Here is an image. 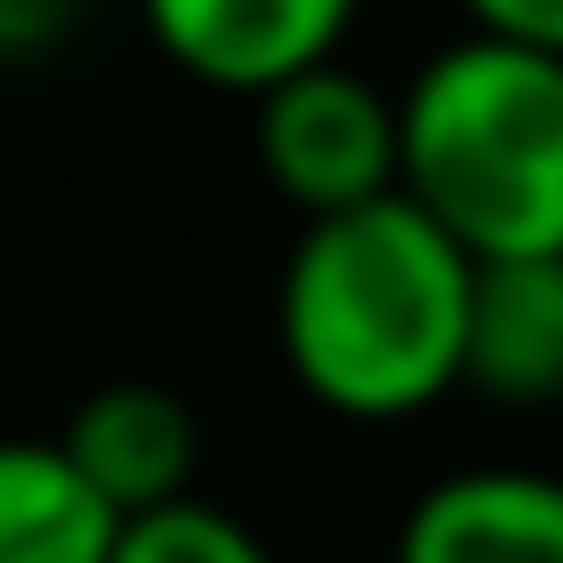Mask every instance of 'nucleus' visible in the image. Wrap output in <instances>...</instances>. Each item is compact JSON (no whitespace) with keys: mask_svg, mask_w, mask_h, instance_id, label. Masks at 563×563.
<instances>
[{"mask_svg":"<svg viewBox=\"0 0 563 563\" xmlns=\"http://www.w3.org/2000/svg\"><path fill=\"white\" fill-rule=\"evenodd\" d=\"M475 255L405 194L317 211L282 255L273 343L290 387L334 422H413L457 387Z\"/></svg>","mask_w":563,"mask_h":563,"instance_id":"obj_1","label":"nucleus"},{"mask_svg":"<svg viewBox=\"0 0 563 563\" xmlns=\"http://www.w3.org/2000/svg\"><path fill=\"white\" fill-rule=\"evenodd\" d=\"M396 194L475 264L563 255V53L466 26L396 88Z\"/></svg>","mask_w":563,"mask_h":563,"instance_id":"obj_2","label":"nucleus"},{"mask_svg":"<svg viewBox=\"0 0 563 563\" xmlns=\"http://www.w3.org/2000/svg\"><path fill=\"white\" fill-rule=\"evenodd\" d=\"M246 106H255V158L299 220L396 194V97L343 53L255 88Z\"/></svg>","mask_w":563,"mask_h":563,"instance_id":"obj_3","label":"nucleus"},{"mask_svg":"<svg viewBox=\"0 0 563 563\" xmlns=\"http://www.w3.org/2000/svg\"><path fill=\"white\" fill-rule=\"evenodd\" d=\"M141 35L202 88L255 97L325 53H343L361 0H132Z\"/></svg>","mask_w":563,"mask_h":563,"instance_id":"obj_4","label":"nucleus"},{"mask_svg":"<svg viewBox=\"0 0 563 563\" xmlns=\"http://www.w3.org/2000/svg\"><path fill=\"white\" fill-rule=\"evenodd\" d=\"M396 563H563V475L457 466L396 519Z\"/></svg>","mask_w":563,"mask_h":563,"instance_id":"obj_5","label":"nucleus"},{"mask_svg":"<svg viewBox=\"0 0 563 563\" xmlns=\"http://www.w3.org/2000/svg\"><path fill=\"white\" fill-rule=\"evenodd\" d=\"M62 457L79 466V484L132 519L150 501H176L194 493V457H202V431H194V405L158 378H114V387H88L62 422Z\"/></svg>","mask_w":563,"mask_h":563,"instance_id":"obj_6","label":"nucleus"},{"mask_svg":"<svg viewBox=\"0 0 563 563\" xmlns=\"http://www.w3.org/2000/svg\"><path fill=\"white\" fill-rule=\"evenodd\" d=\"M457 387H475L484 405H510V413L563 405V255L475 264Z\"/></svg>","mask_w":563,"mask_h":563,"instance_id":"obj_7","label":"nucleus"},{"mask_svg":"<svg viewBox=\"0 0 563 563\" xmlns=\"http://www.w3.org/2000/svg\"><path fill=\"white\" fill-rule=\"evenodd\" d=\"M114 510L79 484L62 440H0V563H106Z\"/></svg>","mask_w":563,"mask_h":563,"instance_id":"obj_8","label":"nucleus"},{"mask_svg":"<svg viewBox=\"0 0 563 563\" xmlns=\"http://www.w3.org/2000/svg\"><path fill=\"white\" fill-rule=\"evenodd\" d=\"M106 563H273V545L238 510H220L202 493H176V501H150L132 519H114Z\"/></svg>","mask_w":563,"mask_h":563,"instance_id":"obj_9","label":"nucleus"},{"mask_svg":"<svg viewBox=\"0 0 563 563\" xmlns=\"http://www.w3.org/2000/svg\"><path fill=\"white\" fill-rule=\"evenodd\" d=\"M79 26V0H0V62H35Z\"/></svg>","mask_w":563,"mask_h":563,"instance_id":"obj_10","label":"nucleus"},{"mask_svg":"<svg viewBox=\"0 0 563 563\" xmlns=\"http://www.w3.org/2000/svg\"><path fill=\"white\" fill-rule=\"evenodd\" d=\"M457 9H466V26H484V35L563 53V0H457Z\"/></svg>","mask_w":563,"mask_h":563,"instance_id":"obj_11","label":"nucleus"}]
</instances>
